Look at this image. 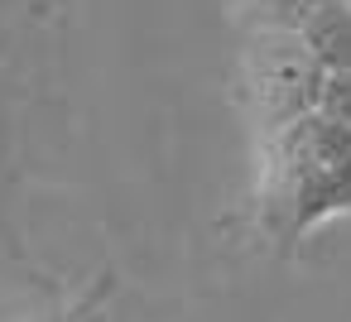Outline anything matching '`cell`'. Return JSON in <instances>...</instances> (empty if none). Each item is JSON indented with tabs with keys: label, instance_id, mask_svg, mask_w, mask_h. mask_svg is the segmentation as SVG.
Wrapping results in <instances>:
<instances>
[{
	"label": "cell",
	"instance_id": "cell-1",
	"mask_svg": "<svg viewBox=\"0 0 351 322\" xmlns=\"http://www.w3.org/2000/svg\"><path fill=\"white\" fill-rule=\"evenodd\" d=\"M269 202L284 212V236L303 240L351 212V125L327 111H303L269 130Z\"/></svg>",
	"mask_w": 351,
	"mask_h": 322
},
{
	"label": "cell",
	"instance_id": "cell-2",
	"mask_svg": "<svg viewBox=\"0 0 351 322\" xmlns=\"http://www.w3.org/2000/svg\"><path fill=\"white\" fill-rule=\"evenodd\" d=\"M322 73L327 68L308 53V44L293 29H274L265 44H255V53H250V97H255L260 121L269 130H279L293 116L313 111L317 92H322Z\"/></svg>",
	"mask_w": 351,
	"mask_h": 322
},
{
	"label": "cell",
	"instance_id": "cell-3",
	"mask_svg": "<svg viewBox=\"0 0 351 322\" xmlns=\"http://www.w3.org/2000/svg\"><path fill=\"white\" fill-rule=\"evenodd\" d=\"M284 29H293L327 73L351 68V0H308L298 20Z\"/></svg>",
	"mask_w": 351,
	"mask_h": 322
},
{
	"label": "cell",
	"instance_id": "cell-4",
	"mask_svg": "<svg viewBox=\"0 0 351 322\" xmlns=\"http://www.w3.org/2000/svg\"><path fill=\"white\" fill-rule=\"evenodd\" d=\"M317 111H327V116H337V121L351 125V68H332V73H322Z\"/></svg>",
	"mask_w": 351,
	"mask_h": 322
},
{
	"label": "cell",
	"instance_id": "cell-5",
	"mask_svg": "<svg viewBox=\"0 0 351 322\" xmlns=\"http://www.w3.org/2000/svg\"><path fill=\"white\" fill-rule=\"evenodd\" d=\"M49 322H87V312H82V308H73V312H53Z\"/></svg>",
	"mask_w": 351,
	"mask_h": 322
}]
</instances>
